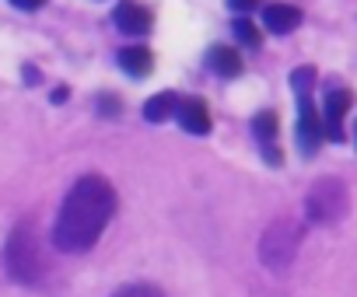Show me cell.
<instances>
[{
	"instance_id": "obj_1",
	"label": "cell",
	"mask_w": 357,
	"mask_h": 297,
	"mask_svg": "<svg viewBox=\"0 0 357 297\" xmlns=\"http://www.w3.org/2000/svg\"><path fill=\"white\" fill-rule=\"evenodd\" d=\"M112 214H116V193H112V186L102 175L77 179L74 189L67 193L60 214H56V224H53V245H56V252H67V255L88 252L102 238V231L112 220Z\"/></svg>"
},
{
	"instance_id": "obj_2",
	"label": "cell",
	"mask_w": 357,
	"mask_h": 297,
	"mask_svg": "<svg viewBox=\"0 0 357 297\" xmlns=\"http://www.w3.org/2000/svg\"><path fill=\"white\" fill-rule=\"evenodd\" d=\"M4 266L11 273V280L18 283H39L43 273H46V252H43V238H39V227L32 220H22L8 245H4Z\"/></svg>"
},
{
	"instance_id": "obj_3",
	"label": "cell",
	"mask_w": 357,
	"mask_h": 297,
	"mask_svg": "<svg viewBox=\"0 0 357 297\" xmlns=\"http://www.w3.org/2000/svg\"><path fill=\"white\" fill-rule=\"evenodd\" d=\"M298 245H301V224L291 220V217H280L266 227V234L259 238V259L273 269V273H284L294 255H298Z\"/></svg>"
},
{
	"instance_id": "obj_4",
	"label": "cell",
	"mask_w": 357,
	"mask_h": 297,
	"mask_svg": "<svg viewBox=\"0 0 357 297\" xmlns=\"http://www.w3.org/2000/svg\"><path fill=\"white\" fill-rule=\"evenodd\" d=\"M347 207H350L347 186H343L340 179H333V175L319 179V182L308 189V196H305V217H308L312 224H336V220L347 214Z\"/></svg>"
},
{
	"instance_id": "obj_5",
	"label": "cell",
	"mask_w": 357,
	"mask_h": 297,
	"mask_svg": "<svg viewBox=\"0 0 357 297\" xmlns=\"http://www.w3.org/2000/svg\"><path fill=\"white\" fill-rule=\"evenodd\" d=\"M298 95V151L301 154H315L322 143V115L315 112L312 91H294Z\"/></svg>"
},
{
	"instance_id": "obj_6",
	"label": "cell",
	"mask_w": 357,
	"mask_h": 297,
	"mask_svg": "<svg viewBox=\"0 0 357 297\" xmlns=\"http://www.w3.org/2000/svg\"><path fill=\"white\" fill-rule=\"evenodd\" d=\"M347 109H350V91L347 88H333L329 95H326V102H322V133L329 136V140H343V115H347Z\"/></svg>"
},
{
	"instance_id": "obj_7",
	"label": "cell",
	"mask_w": 357,
	"mask_h": 297,
	"mask_svg": "<svg viewBox=\"0 0 357 297\" xmlns=\"http://www.w3.org/2000/svg\"><path fill=\"white\" fill-rule=\"evenodd\" d=\"M252 133H256V140H259V151H263L266 165H280L284 154H280V147H277V112H270V109L256 112Z\"/></svg>"
},
{
	"instance_id": "obj_8",
	"label": "cell",
	"mask_w": 357,
	"mask_h": 297,
	"mask_svg": "<svg viewBox=\"0 0 357 297\" xmlns=\"http://www.w3.org/2000/svg\"><path fill=\"white\" fill-rule=\"evenodd\" d=\"M175 119H178V126H183L186 133H193V136H204L211 129V112H207V105L200 98H178Z\"/></svg>"
},
{
	"instance_id": "obj_9",
	"label": "cell",
	"mask_w": 357,
	"mask_h": 297,
	"mask_svg": "<svg viewBox=\"0 0 357 297\" xmlns=\"http://www.w3.org/2000/svg\"><path fill=\"white\" fill-rule=\"evenodd\" d=\"M263 25L273 35H287V32H294L301 25V11L294 4H266L263 8Z\"/></svg>"
},
{
	"instance_id": "obj_10",
	"label": "cell",
	"mask_w": 357,
	"mask_h": 297,
	"mask_svg": "<svg viewBox=\"0 0 357 297\" xmlns=\"http://www.w3.org/2000/svg\"><path fill=\"white\" fill-rule=\"evenodd\" d=\"M116 25L126 35H144V32H151V11L133 4V0H123V4L116 8Z\"/></svg>"
},
{
	"instance_id": "obj_11",
	"label": "cell",
	"mask_w": 357,
	"mask_h": 297,
	"mask_svg": "<svg viewBox=\"0 0 357 297\" xmlns=\"http://www.w3.org/2000/svg\"><path fill=\"white\" fill-rule=\"evenodd\" d=\"M116 63H119V70H126L130 77H144V74H151L154 56H151V49H144V46H126V49H119Z\"/></svg>"
},
{
	"instance_id": "obj_12",
	"label": "cell",
	"mask_w": 357,
	"mask_h": 297,
	"mask_svg": "<svg viewBox=\"0 0 357 297\" xmlns=\"http://www.w3.org/2000/svg\"><path fill=\"white\" fill-rule=\"evenodd\" d=\"M207 67H211L218 77H235V74H242V56H238L235 49L214 46V49L207 53Z\"/></svg>"
},
{
	"instance_id": "obj_13",
	"label": "cell",
	"mask_w": 357,
	"mask_h": 297,
	"mask_svg": "<svg viewBox=\"0 0 357 297\" xmlns=\"http://www.w3.org/2000/svg\"><path fill=\"white\" fill-rule=\"evenodd\" d=\"M175 105H178V95H175V91H161V95L147 98L144 119H147V122H165L168 115H175Z\"/></svg>"
},
{
	"instance_id": "obj_14",
	"label": "cell",
	"mask_w": 357,
	"mask_h": 297,
	"mask_svg": "<svg viewBox=\"0 0 357 297\" xmlns=\"http://www.w3.org/2000/svg\"><path fill=\"white\" fill-rule=\"evenodd\" d=\"M235 39H238L245 49H259V42H263L259 29H256L249 18H235Z\"/></svg>"
},
{
	"instance_id": "obj_15",
	"label": "cell",
	"mask_w": 357,
	"mask_h": 297,
	"mask_svg": "<svg viewBox=\"0 0 357 297\" xmlns=\"http://www.w3.org/2000/svg\"><path fill=\"white\" fill-rule=\"evenodd\" d=\"M112 297H161V290H154V287H147V283H130V287L116 290Z\"/></svg>"
},
{
	"instance_id": "obj_16",
	"label": "cell",
	"mask_w": 357,
	"mask_h": 297,
	"mask_svg": "<svg viewBox=\"0 0 357 297\" xmlns=\"http://www.w3.org/2000/svg\"><path fill=\"white\" fill-rule=\"evenodd\" d=\"M98 102H102V112H105V115H109V112H112V115L119 112V98H109V95H102Z\"/></svg>"
},
{
	"instance_id": "obj_17",
	"label": "cell",
	"mask_w": 357,
	"mask_h": 297,
	"mask_svg": "<svg viewBox=\"0 0 357 297\" xmlns=\"http://www.w3.org/2000/svg\"><path fill=\"white\" fill-rule=\"evenodd\" d=\"M15 8H22V11H36V8H43L46 0H11Z\"/></svg>"
},
{
	"instance_id": "obj_18",
	"label": "cell",
	"mask_w": 357,
	"mask_h": 297,
	"mask_svg": "<svg viewBox=\"0 0 357 297\" xmlns=\"http://www.w3.org/2000/svg\"><path fill=\"white\" fill-rule=\"evenodd\" d=\"M228 4H231V11H252L256 0H228Z\"/></svg>"
},
{
	"instance_id": "obj_19",
	"label": "cell",
	"mask_w": 357,
	"mask_h": 297,
	"mask_svg": "<svg viewBox=\"0 0 357 297\" xmlns=\"http://www.w3.org/2000/svg\"><path fill=\"white\" fill-rule=\"evenodd\" d=\"M25 81H29V84H39V70H36V67H25Z\"/></svg>"
},
{
	"instance_id": "obj_20",
	"label": "cell",
	"mask_w": 357,
	"mask_h": 297,
	"mask_svg": "<svg viewBox=\"0 0 357 297\" xmlns=\"http://www.w3.org/2000/svg\"><path fill=\"white\" fill-rule=\"evenodd\" d=\"M354 133H357V126H354Z\"/></svg>"
}]
</instances>
